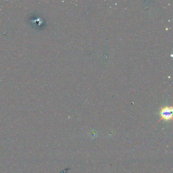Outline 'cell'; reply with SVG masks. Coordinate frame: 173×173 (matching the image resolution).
Masks as SVG:
<instances>
[{"label":"cell","instance_id":"cell-1","mask_svg":"<svg viewBox=\"0 0 173 173\" xmlns=\"http://www.w3.org/2000/svg\"><path fill=\"white\" fill-rule=\"evenodd\" d=\"M173 107L166 106L160 108L159 115L160 116V120H164L165 121H171L173 120Z\"/></svg>","mask_w":173,"mask_h":173}]
</instances>
